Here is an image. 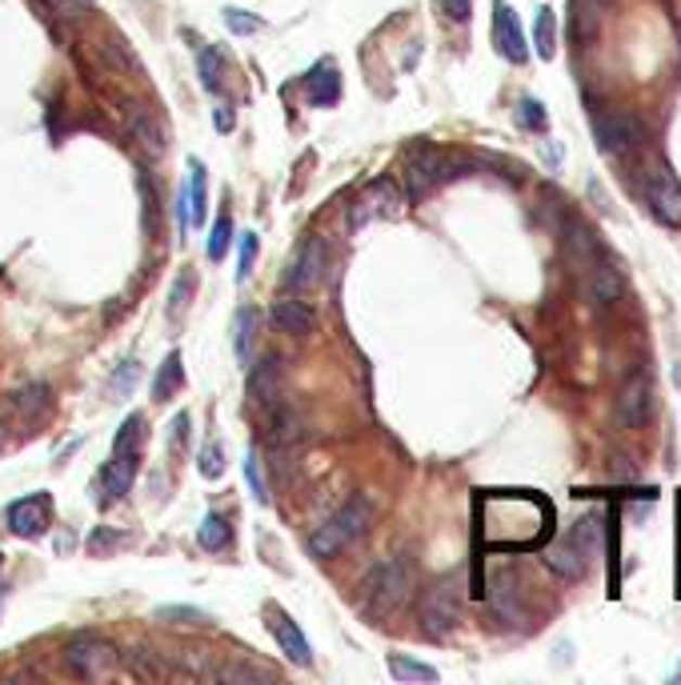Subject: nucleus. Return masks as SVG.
Segmentation results:
<instances>
[{"label": "nucleus", "instance_id": "nucleus-23", "mask_svg": "<svg viewBox=\"0 0 681 685\" xmlns=\"http://www.w3.org/2000/svg\"><path fill=\"white\" fill-rule=\"evenodd\" d=\"M269 441H273V449H293V445H301L305 441L301 417H297L288 405L269 409Z\"/></svg>", "mask_w": 681, "mask_h": 685}, {"label": "nucleus", "instance_id": "nucleus-4", "mask_svg": "<svg viewBox=\"0 0 681 685\" xmlns=\"http://www.w3.org/2000/svg\"><path fill=\"white\" fill-rule=\"evenodd\" d=\"M453 169H458V160L449 157L446 148L437 145H417L413 153L406 157V189L409 197H429L437 185H446L449 177H453Z\"/></svg>", "mask_w": 681, "mask_h": 685}, {"label": "nucleus", "instance_id": "nucleus-44", "mask_svg": "<svg viewBox=\"0 0 681 685\" xmlns=\"http://www.w3.org/2000/svg\"><path fill=\"white\" fill-rule=\"evenodd\" d=\"M446 16L449 21H458V25H465L473 16V0H446Z\"/></svg>", "mask_w": 681, "mask_h": 685}, {"label": "nucleus", "instance_id": "nucleus-1", "mask_svg": "<svg viewBox=\"0 0 681 685\" xmlns=\"http://www.w3.org/2000/svg\"><path fill=\"white\" fill-rule=\"evenodd\" d=\"M598 550H602V517L590 514V517H581L565 538H557L550 550H545V566L565 581H581L586 573H590Z\"/></svg>", "mask_w": 681, "mask_h": 685}, {"label": "nucleus", "instance_id": "nucleus-33", "mask_svg": "<svg viewBox=\"0 0 681 685\" xmlns=\"http://www.w3.org/2000/svg\"><path fill=\"white\" fill-rule=\"evenodd\" d=\"M144 441V417L141 413H132L129 422L120 425V434H117V441H113V453H137V445Z\"/></svg>", "mask_w": 681, "mask_h": 685}, {"label": "nucleus", "instance_id": "nucleus-43", "mask_svg": "<svg viewBox=\"0 0 681 685\" xmlns=\"http://www.w3.org/2000/svg\"><path fill=\"white\" fill-rule=\"evenodd\" d=\"M253 253H257V237H253V233H245V237H241V269H236V281H245V277H249V269H253Z\"/></svg>", "mask_w": 681, "mask_h": 685}, {"label": "nucleus", "instance_id": "nucleus-40", "mask_svg": "<svg viewBox=\"0 0 681 685\" xmlns=\"http://www.w3.org/2000/svg\"><path fill=\"white\" fill-rule=\"evenodd\" d=\"M16 405H21V413H33V409L44 413V409H49V389H44V385H28V389L16 393Z\"/></svg>", "mask_w": 681, "mask_h": 685}, {"label": "nucleus", "instance_id": "nucleus-9", "mask_svg": "<svg viewBox=\"0 0 681 685\" xmlns=\"http://www.w3.org/2000/svg\"><path fill=\"white\" fill-rule=\"evenodd\" d=\"M117 661L120 654L105 637H73L65 646V665L80 677H101V673L117 670Z\"/></svg>", "mask_w": 681, "mask_h": 685}, {"label": "nucleus", "instance_id": "nucleus-46", "mask_svg": "<svg viewBox=\"0 0 681 685\" xmlns=\"http://www.w3.org/2000/svg\"><path fill=\"white\" fill-rule=\"evenodd\" d=\"M184 437H189V417H184V413H177V422H172V449H181Z\"/></svg>", "mask_w": 681, "mask_h": 685}, {"label": "nucleus", "instance_id": "nucleus-39", "mask_svg": "<svg viewBox=\"0 0 681 685\" xmlns=\"http://www.w3.org/2000/svg\"><path fill=\"white\" fill-rule=\"evenodd\" d=\"M197 469H201L205 477H221V474H224V453H221V445H217V441H209V445L201 449Z\"/></svg>", "mask_w": 681, "mask_h": 685}, {"label": "nucleus", "instance_id": "nucleus-35", "mask_svg": "<svg viewBox=\"0 0 681 685\" xmlns=\"http://www.w3.org/2000/svg\"><path fill=\"white\" fill-rule=\"evenodd\" d=\"M125 541H129L125 533H113V529H92V533H89V550L97 557H108V554H117Z\"/></svg>", "mask_w": 681, "mask_h": 685}, {"label": "nucleus", "instance_id": "nucleus-48", "mask_svg": "<svg viewBox=\"0 0 681 685\" xmlns=\"http://www.w3.org/2000/svg\"><path fill=\"white\" fill-rule=\"evenodd\" d=\"M0 566H4V554H0Z\"/></svg>", "mask_w": 681, "mask_h": 685}, {"label": "nucleus", "instance_id": "nucleus-11", "mask_svg": "<svg viewBox=\"0 0 681 685\" xmlns=\"http://www.w3.org/2000/svg\"><path fill=\"white\" fill-rule=\"evenodd\" d=\"M645 201L657 212V221L681 224V185L666 165H654V169L645 172Z\"/></svg>", "mask_w": 681, "mask_h": 685}, {"label": "nucleus", "instance_id": "nucleus-42", "mask_svg": "<svg viewBox=\"0 0 681 685\" xmlns=\"http://www.w3.org/2000/svg\"><path fill=\"white\" fill-rule=\"evenodd\" d=\"M189 293H193V277H189V273H184L181 281H177V285H172V297H169V316H181L184 313V305H189Z\"/></svg>", "mask_w": 681, "mask_h": 685}, {"label": "nucleus", "instance_id": "nucleus-13", "mask_svg": "<svg viewBox=\"0 0 681 685\" xmlns=\"http://www.w3.org/2000/svg\"><path fill=\"white\" fill-rule=\"evenodd\" d=\"M325 241L321 237H309L301 245V253H297V261L288 264V273H285V289L293 293H305V289H313L317 281L325 277Z\"/></svg>", "mask_w": 681, "mask_h": 685}, {"label": "nucleus", "instance_id": "nucleus-22", "mask_svg": "<svg viewBox=\"0 0 681 685\" xmlns=\"http://www.w3.org/2000/svg\"><path fill=\"white\" fill-rule=\"evenodd\" d=\"M489 602H493V609L501 613V621H510V625H522L525 621L522 590H517V578H513V573H498V578H493Z\"/></svg>", "mask_w": 681, "mask_h": 685}, {"label": "nucleus", "instance_id": "nucleus-15", "mask_svg": "<svg viewBox=\"0 0 681 685\" xmlns=\"http://www.w3.org/2000/svg\"><path fill=\"white\" fill-rule=\"evenodd\" d=\"M49 521H53V505H49L44 493L21 497L9 505V529H13L16 538H40L49 529Z\"/></svg>", "mask_w": 681, "mask_h": 685}, {"label": "nucleus", "instance_id": "nucleus-8", "mask_svg": "<svg viewBox=\"0 0 681 685\" xmlns=\"http://www.w3.org/2000/svg\"><path fill=\"white\" fill-rule=\"evenodd\" d=\"M577 277H581V293H586V301H590L593 309H609V305H617L621 293H626L621 273H617L609 261H602L598 253H593L590 261L577 264Z\"/></svg>", "mask_w": 681, "mask_h": 685}, {"label": "nucleus", "instance_id": "nucleus-47", "mask_svg": "<svg viewBox=\"0 0 681 685\" xmlns=\"http://www.w3.org/2000/svg\"><path fill=\"white\" fill-rule=\"evenodd\" d=\"M9 445V434H4V422H0V449Z\"/></svg>", "mask_w": 681, "mask_h": 685}, {"label": "nucleus", "instance_id": "nucleus-29", "mask_svg": "<svg viewBox=\"0 0 681 685\" xmlns=\"http://www.w3.org/2000/svg\"><path fill=\"white\" fill-rule=\"evenodd\" d=\"M557 40V16H553V9H538V25H534V44H538V56H545L550 61L553 56V44Z\"/></svg>", "mask_w": 681, "mask_h": 685}, {"label": "nucleus", "instance_id": "nucleus-37", "mask_svg": "<svg viewBox=\"0 0 681 685\" xmlns=\"http://www.w3.org/2000/svg\"><path fill=\"white\" fill-rule=\"evenodd\" d=\"M224 25H229V33H236V37H249V33L265 28V21L261 16H249L245 9H224Z\"/></svg>", "mask_w": 681, "mask_h": 685}, {"label": "nucleus", "instance_id": "nucleus-3", "mask_svg": "<svg viewBox=\"0 0 681 685\" xmlns=\"http://www.w3.org/2000/svg\"><path fill=\"white\" fill-rule=\"evenodd\" d=\"M409 590H413V566L406 557H389V561H377L369 569V578L361 581V602L369 613L385 618V613L406 606Z\"/></svg>", "mask_w": 681, "mask_h": 685}, {"label": "nucleus", "instance_id": "nucleus-34", "mask_svg": "<svg viewBox=\"0 0 681 685\" xmlns=\"http://www.w3.org/2000/svg\"><path fill=\"white\" fill-rule=\"evenodd\" d=\"M160 621H172V625H209V613L205 609H189V606H160Z\"/></svg>", "mask_w": 681, "mask_h": 685}, {"label": "nucleus", "instance_id": "nucleus-26", "mask_svg": "<svg viewBox=\"0 0 681 685\" xmlns=\"http://www.w3.org/2000/svg\"><path fill=\"white\" fill-rule=\"evenodd\" d=\"M197 73H201V85L209 89V93H217L224 85V77H229V61H224L221 49H213V44H205L197 53Z\"/></svg>", "mask_w": 681, "mask_h": 685}, {"label": "nucleus", "instance_id": "nucleus-7", "mask_svg": "<svg viewBox=\"0 0 681 685\" xmlns=\"http://www.w3.org/2000/svg\"><path fill=\"white\" fill-rule=\"evenodd\" d=\"M406 212V193L397 189L394 177H377V181H369L361 189V197L354 201V209H349V224H365L373 217L381 221H397Z\"/></svg>", "mask_w": 681, "mask_h": 685}, {"label": "nucleus", "instance_id": "nucleus-41", "mask_svg": "<svg viewBox=\"0 0 681 685\" xmlns=\"http://www.w3.org/2000/svg\"><path fill=\"white\" fill-rule=\"evenodd\" d=\"M245 477H249V486H253V497L261 501V505H269V489H265V477L261 469H257V453L245 457Z\"/></svg>", "mask_w": 681, "mask_h": 685}, {"label": "nucleus", "instance_id": "nucleus-16", "mask_svg": "<svg viewBox=\"0 0 681 685\" xmlns=\"http://www.w3.org/2000/svg\"><path fill=\"white\" fill-rule=\"evenodd\" d=\"M281 389H285V361L277 353L261 357V365L253 370V382H249V393L253 401L261 409H273L281 405Z\"/></svg>", "mask_w": 681, "mask_h": 685}, {"label": "nucleus", "instance_id": "nucleus-17", "mask_svg": "<svg viewBox=\"0 0 681 685\" xmlns=\"http://www.w3.org/2000/svg\"><path fill=\"white\" fill-rule=\"evenodd\" d=\"M269 633L277 637V646L293 665H313V649L305 642V633L297 630V621H288L281 609H269Z\"/></svg>", "mask_w": 681, "mask_h": 685}, {"label": "nucleus", "instance_id": "nucleus-36", "mask_svg": "<svg viewBox=\"0 0 681 685\" xmlns=\"http://www.w3.org/2000/svg\"><path fill=\"white\" fill-rule=\"evenodd\" d=\"M517 125L522 129H534V132H541L550 120H545V108H541V101H534V96H525L522 105H517Z\"/></svg>", "mask_w": 681, "mask_h": 685}, {"label": "nucleus", "instance_id": "nucleus-20", "mask_svg": "<svg viewBox=\"0 0 681 685\" xmlns=\"http://www.w3.org/2000/svg\"><path fill=\"white\" fill-rule=\"evenodd\" d=\"M257 333H261V313H257V309H236L233 353L241 365H253V357H257Z\"/></svg>", "mask_w": 681, "mask_h": 685}, {"label": "nucleus", "instance_id": "nucleus-18", "mask_svg": "<svg viewBox=\"0 0 681 685\" xmlns=\"http://www.w3.org/2000/svg\"><path fill=\"white\" fill-rule=\"evenodd\" d=\"M129 129H132V137L141 141V148L149 153V157H160V153L169 148V132H165V125H160V117L153 113V108L129 105Z\"/></svg>", "mask_w": 681, "mask_h": 685}, {"label": "nucleus", "instance_id": "nucleus-45", "mask_svg": "<svg viewBox=\"0 0 681 685\" xmlns=\"http://www.w3.org/2000/svg\"><path fill=\"white\" fill-rule=\"evenodd\" d=\"M213 125H217V132H233V125H236L233 108H229V105L217 108V113H213Z\"/></svg>", "mask_w": 681, "mask_h": 685}, {"label": "nucleus", "instance_id": "nucleus-27", "mask_svg": "<svg viewBox=\"0 0 681 685\" xmlns=\"http://www.w3.org/2000/svg\"><path fill=\"white\" fill-rule=\"evenodd\" d=\"M189 221H197V224H205V201H209V189H205V165L201 160H189Z\"/></svg>", "mask_w": 681, "mask_h": 685}, {"label": "nucleus", "instance_id": "nucleus-30", "mask_svg": "<svg viewBox=\"0 0 681 685\" xmlns=\"http://www.w3.org/2000/svg\"><path fill=\"white\" fill-rule=\"evenodd\" d=\"M389 673H394L397 682H437V670H433V665L409 661V658H401V654L389 658Z\"/></svg>", "mask_w": 681, "mask_h": 685}, {"label": "nucleus", "instance_id": "nucleus-21", "mask_svg": "<svg viewBox=\"0 0 681 685\" xmlns=\"http://www.w3.org/2000/svg\"><path fill=\"white\" fill-rule=\"evenodd\" d=\"M305 93H309V105H317V108L337 105V96H340L337 65H333V61H321V65L305 77Z\"/></svg>", "mask_w": 681, "mask_h": 685}, {"label": "nucleus", "instance_id": "nucleus-25", "mask_svg": "<svg viewBox=\"0 0 681 685\" xmlns=\"http://www.w3.org/2000/svg\"><path fill=\"white\" fill-rule=\"evenodd\" d=\"M605 4L609 0H574V37L577 40H593L598 28H602Z\"/></svg>", "mask_w": 681, "mask_h": 685}, {"label": "nucleus", "instance_id": "nucleus-28", "mask_svg": "<svg viewBox=\"0 0 681 685\" xmlns=\"http://www.w3.org/2000/svg\"><path fill=\"white\" fill-rule=\"evenodd\" d=\"M229 538H233V529H229V521H224L221 514H209L197 526V545H201V550H209V554L224 550V545H229Z\"/></svg>", "mask_w": 681, "mask_h": 685}, {"label": "nucleus", "instance_id": "nucleus-5", "mask_svg": "<svg viewBox=\"0 0 681 685\" xmlns=\"http://www.w3.org/2000/svg\"><path fill=\"white\" fill-rule=\"evenodd\" d=\"M593 137H598V148L609 153V157H633L645 141L642 120L633 113H598L593 117Z\"/></svg>", "mask_w": 681, "mask_h": 685}, {"label": "nucleus", "instance_id": "nucleus-6", "mask_svg": "<svg viewBox=\"0 0 681 685\" xmlns=\"http://www.w3.org/2000/svg\"><path fill=\"white\" fill-rule=\"evenodd\" d=\"M461 621V590L458 581H437L425 590L421 597V630L429 633V637H446V633L458 630Z\"/></svg>", "mask_w": 681, "mask_h": 685}, {"label": "nucleus", "instance_id": "nucleus-10", "mask_svg": "<svg viewBox=\"0 0 681 685\" xmlns=\"http://www.w3.org/2000/svg\"><path fill=\"white\" fill-rule=\"evenodd\" d=\"M650 413H654V385L650 377H629L621 385V393H617V405H614V417L621 429H642L650 422Z\"/></svg>", "mask_w": 681, "mask_h": 685}, {"label": "nucleus", "instance_id": "nucleus-38", "mask_svg": "<svg viewBox=\"0 0 681 685\" xmlns=\"http://www.w3.org/2000/svg\"><path fill=\"white\" fill-rule=\"evenodd\" d=\"M229 237H233V221H229V212H224L221 221L213 224V237H209V257L213 261H221L224 249H229Z\"/></svg>", "mask_w": 681, "mask_h": 685}, {"label": "nucleus", "instance_id": "nucleus-2", "mask_svg": "<svg viewBox=\"0 0 681 685\" xmlns=\"http://www.w3.org/2000/svg\"><path fill=\"white\" fill-rule=\"evenodd\" d=\"M369 526H373V501L369 497H349L340 505L337 514L321 521V526L309 533V557L325 561V557H337L349 541L365 538Z\"/></svg>", "mask_w": 681, "mask_h": 685}, {"label": "nucleus", "instance_id": "nucleus-24", "mask_svg": "<svg viewBox=\"0 0 681 685\" xmlns=\"http://www.w3.org/2000/svg\"><path fill=\"white\" fill-rule=\"evenodd\" d=\"M209 677H217V682H229V685H257V682H273V670L269 665H261V661H224V665H217V670H209Z\"/></svg>", "mask_w": 681, "mask_h": 685}, {"label": "nucleus", "instance_id": "nucleus-14", "mask_svg": "<svg viewBox=\"0 0 681 685\" xmlns=\"http://www.w3.org/2000/svg\"><path fill=\"white\" fill-rule=\"evenodd\" d=\"M493 40H498V53L513 65H525L529 61V44H525V33L517 25V13H513L505 0L493 4Z\"/></svg>", "mask_w": 681, "mask_h": 685}, {"label": "nucleus", "instance_id": "nucleus-19", "mask_svg": "<svg viewBox=\"0 0 681 685\" xmlns=\"http://www.w3.org/2000/svg\"><path fill=\"white\" fill-rule=\"evenodd\" d=\"M273 325L277 333H288V337H309L317 329V313L305 301L285 297V301L273 305Z\"/></svg>", "mask_w": 681, "mask_h": 685}, {"label": "nucleus", "instance_id": "nucleus-31", "mask_svg": "<svg viewBox=\"0 0 681 685\" xmlns=\"http://www.w3.org/2000/svg\"><path fill=\"white\" fill-rule=\"evenodd\" d=\"M184 373H181V353H169V361H165V370L157 373V385H153V393H157V401H165V397H172L177 389H181Z\"/></svg>", "mask_w": 681, "mask_h": 685}, {"label": "nucleus", "instance_id": "nucleus-32", "mask_svg": "<svg viewBox=\"0 0 681 685\" xmlns=\"http://www.w3.org/2000/svg\"><path fill=\"white\" fill-rule=\"evenodd\" d=\"M137 382H141V365H137V361H125V365H120V370L108 377L105 389H108V397H113V401H125V397H129V389Z\"/></svg>", "mask_w": 681, "mask_h": 685}, {"label": "nucleus", "instance_id": "nucleus-12", "mask_svg": "<svg viewBox=\"0 0 681 685\" xmlns=\"http://www.w3.org/2000/svg\"><path fill=\"white\" fill-rule=\"evenodd\" d=\"M132 477H137V457H129V453H113V462L101 469V477H97V505L101 509H108V505H117L125 493L132 489Z\"/></svg>", "mask_w": 681, "mask_h": 685}]
</instances>
